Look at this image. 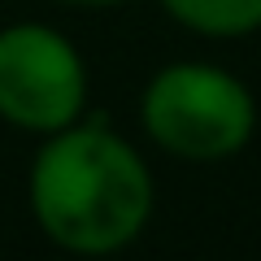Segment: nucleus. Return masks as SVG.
Listing matches in <instances>:
<instances>
[{
	"instance_id": "f03ea898",
	"label": "nucleus",
	"mask_w": 261,
	"mask_h": 261,
	"mask_svg": "<svg viewBox=\"0 0 261 261\" xmlns=\"http://www.w3.org/2000/svg\"><path fill=\"white\" fill-rule=\"evenodd\" d=\"M140 126L166 157L218 166L252 144L257 100L226 65L170 61L140 92Z\"/></svg>"
},
{
	"instance_id": "f257e3e1",
	"label": "nucleus",
	"mask_w": 261,
	"mask_h": 261,
	"mask_svg": "<svg viewBox=\"0 0 261 261\" xmlns=\"http://www.w3.org/2000/svg\"><path fill=\"white\" fill-rule=\"evenodd\" d=\"M27 205L57 248L109 257L152 222L157 178L126 135L100 118H79L39 140L27 170Z\"/></svg>"
},
{
	"instance_id": "7ed1b4c3",
	"label": "nucleus",
	"mask_w": 261,
	"mask_h": 261,
	"mask_svg": "<svg viewBox=\"0 0 261 261\" xmlns=\"http://www.w3.org/2000/svg\"><path fill=\"white\" fill-rule=\"evenodd\" d=\"M87 113V61L70 35L44 22L0 27V122L35 140Z\"/></svg>"
},
{
	"instance_id": "39448f33",
	"label": "nucleus",
	"mask_w": 261,
	"mask_h": 261,
	"mask_svg": "<svg viewBox=\"0 0 261 261\" xmlns=\"http://www.w3.org/2000/svg\"><path fill=\"white\" fill-rule=\"evenodd\" d=\"M53 5H74V9H109V5H126V0H53Z\"/></svg>"
},
{
	"instance_id": "20e7f679",
	"label": "nucleus",
	"mask_w": 261,
	"mask_h": 261,
	"mask_svg": "<svg viewBox=\"0 0 261 261\" xmlns=\"http://www.w3.org/2000/svg\"><path fill=\"white\" fill-rule=\"evenodd\" d=\"M192 35L205 39H244L261 31V0H157Z\"/></svg>"
}]
</instances>
